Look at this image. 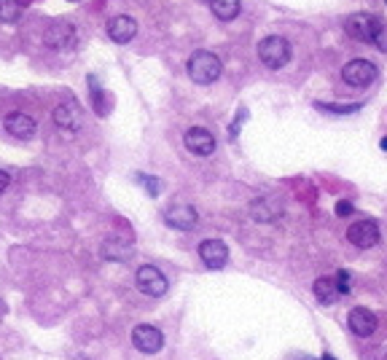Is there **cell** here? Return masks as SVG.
I'll list each match as a JSON object with an SVG mask.
<instances>
[{
	"label": "cell",
	"instance_id": "e0dca14e",
	"mask_svg": "<svg viewBox=\"0 0 387 360\" xmlns=\"http://www.w3.org/2000/svg\"><path fill=\"white\" fill-rule=\"evenodd\" d=\"M312 291H315V298L320 301V304H334L336 298L342 296V291H339V282H336V277H317L315 285H312Z\"/></svg>",
	"mask_w": 387,
	"mask_h": 360
},
{
	"label": "cell",
	"instance_id": "7a4b0ae2",
	"mask_svg": "<svg viewBox=\"0 0 387 360\" xmlns=\"http://www.w3.org/2000/svg\"><path fill=\"white\" fill-rule=\"evenodd\" d=\"M291 43L282 35H266L258 43V59L264 62L269 70H280L291 62Z\"/></svg>",
	"mask_w": 387,
	"mask_h": 360
},
{
	"label": "cell",
	"instance_id": "ffe728a7",
	"mask_svg": "<svg viewBox=\"0 0 387 360\" xmlns=\"http://www.w3.org/2000/svg\"><path fill=\"white\" fill-rule=\"evenodd\" d=\"M22 14V6L17 0H0V22H17Z\"/></svg>",
	"mask_w": 387,
	"mask_h": 360
},
{
	"label": "cell",
	"instance_id": "8fae6325",
	"mask_svg": "<svg viewBox=\"0 0 387 360\" xmlns=\"http://www.w3.org/2000/svg\"><path fill=\"white\" fill-rule=\"evenodd\" d=\"M3 124H6V132H8L11 138H17V140H30L38 129L36 119H33V116H27V113H22V110L8 113Z\"/></svg>",
	"mask_w": 387,
	"mask_h": 360
},
{
	"label": "cell",
	"instance_id": "d6986e66",
	"mask_svg": "<svg viewBox=\"0 0 387 360\" xmlns=\"http://www.w3.org/2000/svg\"><path fill=\"white\" fill-rule=\"evenodd\" d=\"M210 11L221 22H231L240 14V0H210Z\"/></svg>",
	"mask_w": 387,
	"mask_h": 360
},
{
	"label": "cell",
	"instance_id": "8992f818",
	"mask_svg": "<svg viewBox=\"0 0 387 360\" xmlns=\"http://www.w3.org/2000/svg\"><path fill=\"white\" fill-rule=\"evenodd\" d=\"M347 240H350V245L360 247V250H369V247H374L379 242V226H377V221H371V218L355 221L347 229Z\"/></svg>",
	"mask_w": 387,
	"mask_h": 360
},
{
	"label": "cell",
	"instance_id": "83f0119b",
	"mask_svg": "<svg viewBox=\"0 0 387 360\" xmlns=\"http://www.w3.org/2000/svg\"><path fill=\"white\" fill-rule=\"evenodd\" d=\"M379 145H382V151H387V138H382V143H379Z\"/></svg>",
	"mask_w": 387,
	"mask_h": 360
},
{
	"label": "cell",
	"instance_id": "7c38bea8",
	"mask_svg": "<svg viewBox=\"0 0 387 360\" xmlns=\"http://www.w3.org/2000/svg\"><path fill=\"white\" fill-rule=\"evenodd\" d=\"M347 326L355 336H374V331H377V315L366 307H355L350 309V315H347Z\"/></svg>",
	"mask_w": 387,
	"mask_h": 360
},
{
	"label": "cell",
	"instance_id": "6da1fadb",
	"mask_svg": "<svg viewBox=\"0 0 387 360\" xmlns=\"http://www.w3.org/2000/svg\"><path fill=\"white\" fill-rule=\"evenodd\" d=\"M186 70H189V78H191L194 84L207 86L221 75L224 65H221V59L212 52H194L191 59H189V65H186Z\"/></svg>",
	"mask_w": 387,
	"mask_h": 360
},
{
	"label": "cell",
	"instance_id": "ac0fdd59",
	"mask_svg": "<svg viewBox=\"0 0 387 360\" xmlns=\"http://www.w3.org/2000/svg\"><path fill=\"white\" fill-rule=\"evenodd\" d=\"M103 256L108 261H126L132 256V242L124 240V237H108L103 242Z\"/></svg>",
	"mask_w": 387,
	"mask_h": 360
},
{
	"label": "cell",
	"instance_id": "cb8c5ba5",
	"mask_svg": "<svg viewBox=\"0 0 387 360\" xmlns=\"http://www.w3.org/2000/svg\"><path fill=\"white\" fill-rule=\"evenodd\" d=\"M379 52H387V24H379V30H377V35H374V41H371Z\"/></svg>",
	"mask_w": 387,
	"mask_h": 360
},
{
	"label": "cell",
	"instance_id": "277c9868",
	"mask_svg": "<svg viewBox=\"0 0 387 360\" xmlns=\"http://www.w3.org/2000/svg\"><path fill=\"white\" fill-rule=\"evenodd\" d=\"M135 282H138V291L145 293V296H151V298H161V296L167 293V288H170L167 277L161 275L156 266H151V264H145V266L138 269Z\"/></svg>",
	"mask_w": 387,
	"mask_h": 360
},
{
	"label": "cell",
	"instance_id": "ba28073f",
	"mask_svg": "<svg viewBox=\"0 0 387 360\" xmlns=\"http://www.w3.org/2000/svg\"><path fill=\"white\" fill-rule=\"evenodd\" d=\"M132 344L145 355H154L164 347V333L156 326L143 323V326H135V331H132Z\"/></svg>",
	"mask_w": 387,
	"mask_h": 360
},
{
	"label": "cell",
	"instance_id": "d4e9b609",
	"mask_svg": "<svg viewBox=\"0 0 387 360\" xmlns=\"http://www.w3.org/2000/svg\"><path fill=\"white\" fill-rule=\"evenodd\" d=\"M336 282H339V291H342V296H347V293H350V272H344V269H342V272L336 275Z\"/></svg>",
	"mask_w": 387,
	"mask_h": 360
},
{
	"label": "cell",
	"instance_id": "30bf717a",
	"mask_svg": "<svg viewBox=\"0 0 387 360\" xmlns=\"http://www.w3.org/2000/svg\"><path fill=\"white\" fill-rule=\"evenodd\" d=\"M183 143H186V148H189L194 156L215 154V138H212V132H207L205 127H191V129L183 135Z\"/></svg>",
	"mask_w": 387,
	"mask_h": 360
},
{
	"label": "cell",
	"instance_id": "5bb4252c",
	"mask_svg": "<svg viewBox=\"0 0 387 360\" xmlns=\"http://www.w3.org/2000/svg\"><path fill=\"white\" fill-rule=\"evenodd\" d=\"M164 221H167V226H173V229L189 231V229L196 226L199 215H196V210L191 205H170L164 210Z\"/></svg>",
	"mask_w": 387,
	"mask_h": 360
},
{
	"label": "cell",
	"instance_id": "f546056e",
	"mask_svg": "<svg viewBox=\"0 0 387 360\" xmlns=\"http://www.w3.org/2000/svg\"><path fill=\"white\" fill-rule=\"evenodd\" d=\"M0 312H3V304H0Z\"/></svg>",
	"mask_w": 387,
	"mask_h": 360
},
{
	"label": "cell",
	"instance_id": "52a82bcc",
	"mask_svg": "<svg viewBox=\"0 0 387 360\" xmlns=\"http://www.w3.org/2000/svg\"><path fill=\"white\" fill-rule=\"evenodd\" d=\"M43 43L54 49V52H65V49H73L75 43V30H73L71 22H54L46 27L43 33Z\"/></svg>",
	"mask_w": 387,
	"mask_h": 360
},
{
	"label": "cell",
	"instance_id": "9c48e42d",
	"mask_svg": "<svg viewBox=\"0 0 387 360\" xmlns=\"http://www.w3.org/2000/svg\"><path fill=\"white\" fill-rule=\"evenodd\" d=\"M199 258L207 269H224L229 264V247L221 240H205L199 245Z\"/></svg>",
	"mask_w": 387,
	"mask_h": 360
},
{
	"label": "cell",
	"instance_id": "44dd1931",
	"mask_svg": "<svg viewBox=\"0 0 387 360\" xmlns=\"http://www.w3.org/2000/svg\"><path fill=\"white\" fill-rule=\"evenodd\" d=\"M89 86H92V100H94V110L100 116H105V103H103V92H100V84L94 75H89Z\"/></svg>",
	"mask_w": 387,
	"mask_h": 360
},
{
	"label": "cell",
	"instance_id": "f1b7e54d",
	"mask_svg": "<svg viewBox=\"0 0 387 360\" xmlns=\"http://www.w3.org/2000/svg\"><path fill=\"white\" fill-rule=\"evenodd\" d=\"M320 360H334V358H331V355H323V358H320Z\"/></svg>",
	"mask_w": 387,
	"mask_h": 360
},
{
	"label": "cell",
	"instance_id": "4fadbf2b",
	"mask_svg": "<svg viewBox=\"0 0 387 360\" xmlns=\"http://www.w3.org/2000/svg\"><path fill=\"white\" fill-rule=\"evenodd\" d=\"M282 215V202H277L275 196H258L250 202V218L258 223H272Z\"/></svg>",
	"mask_w": 387,
	"mask_h": 360
},
{
	"label": "cell",
	"instance_id": "5b68a950",
	"mask_svg": "<svg viewBox=\"0 0 387 360\" xmlns=\"http://www.w3.org/2000/svg\"><path fill=\"white\" fill-rule=\"evenodd\" d=\"M379 19L374 17V14H366V11H358V14H352V17H347V22H344V30H347V35H352L355 41H374V35H377V30H379Z\"/></svg>",
	"mask_w": 387,
	"mask_h": 360
},
{
	"label": "cell",
	"instance_id": "603a6c76",
	"mask_svg": "<svg viewBox=\"0 0 387 360\" xmlns=\"http://www.w3.org/2000/svg\"><path fill=\"white\" fill-rule=\"evenodd\" d=\"M317 108H320V110H328V113H355L360 105H323V103H317Z\"/></svg>",
	"mask_w": 387,
	"mask_h": 360
},
{
	"label": "cell",
	"instance_id": "4316f807",
	"mask_svg": "<svg viewBox=\"0 0 387 360\" xmlns=\"http://www.w3.org/2000/svg\"><path fill=\"white\" fill-rule=\"evenodd\" d=\"M8 183H11V175H8V172L0 170V194L8 189Z\"/></svg>",
	"mask_w": 387,
	"mask_h": 360
},
{
	"label": "cell",
	"instance_id": "484cf974",
	"mask_svg": "<svg viewBox=\"0 0 387 360\" xmlns=\"http://www.w3.org/2000/svg\"><path fill=\"white\" fill-rule=\"evenodd\" d=\"M350 213H352L350 202H336V215H342V218H344V215H350Z\"/></svg>",
	"mask_w": 387,
	"mask_h": 360
},
{
	"label": "cell",
	"instance_id": "2e32d148",
	"mask_svg": "<svg viewBox=\"0 0 387 360\" xmlns=\"http://www.w3.org/2000/svg\"><path fill=\"white\" fill-rule=\"evenodd\" d=\"M78 121H81V116H78L75 103H62L54 108V124H57L62 132L73 135V132L78 129Z\"/></svg>",
	"mask_w": 387,
	"mask_h": 360
},
{
	"label": "cell",
	"instance_id": "9a60e30c",
	"mask_svg": "<svg viewBox=\"0 0 387 360\" xmlns=\"http://www.w3.org/2000/svg\"><path fill=\"white\" fill-rule=\"evenodd\" d=\"M138 33V22L132 17H113L108 22V38L113 41V43H129L132 38Z\"/></svg>",
	"mask_w": 387,
	"mask_h": 360
},
{
	"label": "cell",
	"instance_id": "7402d4cb",
	"mask_svg": "<svg viewBox=\"0 0 387 360\" xmlns=\"http://www.w3.org/2000/svg\"><path fill=\"white\" fill-rule=\"evenodd\" d=\"M138 180L145 183V191H148L151 196H159V191H161V180H159V178H145V175H138Z\"/></svg>",
	"mask_w": 387,
	"mask_h": 360
},
{
	"label": "cell",
	"instance_id": "3957f363",
	"mask_svg": "<svg viewBox=\"0 0 387 360\" xmlns=\"http://www.w3.org/2000/svg\"><path fill=\"white\" fill-rule=\"evenodd\" d=\"M377 75H379V70H377V65L371 59H350L342 68V78L352 89H366V86H371L377 81Z\"/></svg>",
	"mask_w": 387,
	"mask_h": 360
}]
</instances>
